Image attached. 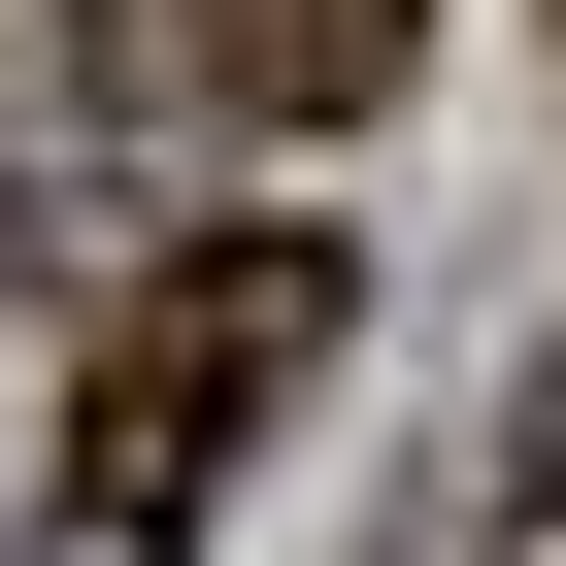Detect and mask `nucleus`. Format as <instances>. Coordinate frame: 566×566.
<instances>
[{
    "mask_svg": "<svg viewBox=\"0 0 566 566\" xmlns=\"http://www.w3.org/2000/svg\"><path fill=\"white\" fill-rule=\"evenodd\" d=\"M233 67H266V101H400V0H266Z\"/></svg>",
    "mask_w": 566,
    "mask_h": 566,
    "instance_id": "f03ea898",
    "label": "nucleus"
},
{
    "mask_svg": "<svg viewBox=\"0 0 566 566\" xmlns=\"http://www.w3.org/2000/svg\"><path fill=\"white\" fill-rule=\"evenodd\" d=\"M334 367V233H167L101 367H67V467H34V566H200V500L266 467V400Z\"/></svg>",
    "mask_w": 566,
    "mask_h": 566,
    "instance_id": "f257e3e1",
    "label": "nucleus"
}]
</instances>
